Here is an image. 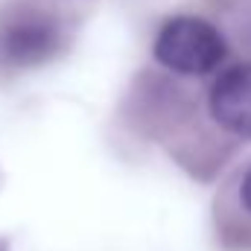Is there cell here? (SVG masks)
Returning <instances> with one entry per match:
<instances>
[{"label": "cell", "mask_w": 251, "mask_h": 251, "mask_svg": "<svg viewBox=\"0 0 251 251\" xmlns=\"http://www.w3.org/2000/svg\"><path fill=\"white\" fill-rule=\"evenodd\" d=\"M155 59L176 73H207L225 59V41L201 18L178 15L167 21L155 38Z\"/></svg>", "instance_id": "6da1fadb"}, {"label": "cell", "mask_w": 251, "mask_h": 251, "mask_svg": "<svg viewBox=\"0 0 251 251\" xmlns=\"http://www.w3.org/2000/svg\"><path fill=\"white\" fill-rule=\"evenodd\" d=\"M210 114L234 134L251 137V64L225 70L210 91Z\"/></svg>", "instance_id": "7a4b0ae2"}, {"label": "cell", "mask_w": 251, "mask_h": 251, "mask_svg": "<svg viewBox=\"0 0 251 251\" xmlns=\"http://www.w3.org/2000/svg\"><path fill=\"white\" fill-rule=\"evenodd\" d=\"M56 50V29L41 18H21L3 35V53L18 64H35Z\"/></svg>", "instance_id": "3957f363"}, {"label": "cell", "mask_w": 251, "mask_h": 251, "mask_svg": "<svg viewBox=\"0 0 251 251\" xmlns=\"http://www.w3.org/2000/svg\"><path fill=\"white\" fill-rule=\"evenodd\" d=\"M240 196H243V204L251 210V170L246 173V178H243V184H240Z\"/></svg>", "instance_id": "277c9868"}]
</instances>
